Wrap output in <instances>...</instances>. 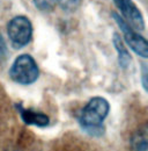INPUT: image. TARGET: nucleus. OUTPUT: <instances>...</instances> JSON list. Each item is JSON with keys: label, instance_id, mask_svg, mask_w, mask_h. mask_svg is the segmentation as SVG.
I'll use <instances>...</instances> for the list:
<instances>
[{"label": "nucleus", "instance_id": "1", "mask_svg": "<svg viewBox=\"0 0 148 151\" xmlns=\"http://www.w3.org/2000/svg\"><path fill=\"white\" fill-rule=\"evenodd\" d=\"M109 109L110 106L107 99L102 96H95L88 101V104L81 111L79 121L86 130H88L92 135H96V130L101 132L102 123L109 114Z\"/></svg>", "mask_w": 148, "mask_h": 151}, {"label": "nucleus", "instance_id": "2", "mask_svg": "<svg viewBox=\"0 0 148 151\" xmlns=\"http://www.w3.org/2000/svg\"><path fill=\"white\" fill-rule=\"evenodd\" d=\"M39 75L36 60L28 54L20 55L9 69V77L20 85H30L35 83Z\"/></svg>", "mask_w": 148, "mask_h": 151}, {"label": "nucleus", "instance_id": "3", "mask_svg": "<svg viewBox=\"0 0 148 151\" xmlns=\"http://www.w3.org/2000/svg\"><path fill=\"white\" fill-rule=\"evenodd\" d=\"M7 34L14 48L21 49L26 47L33 38L31 21L24 15L14 17L7 24Z\"/></svg>", "mask_w": 148, "mask_h": 151}, {"label": "nucleus", "instance_id": "4", "mask_svg": "<svg viewBox=\"0 0 148 151\" xmlns=\"http://www.w3.org/2000/svg\"><path fill=\"white\" fill-rule=\"evenodd\" d=\"M112 18L115 19L116 23L119 27V29L122 30L123 36H124V41L126 42V44L137 55H139L142 58H147L148 44L146 38L144 36H141L135 29H133L129 23L123 19L119 14H117L116 12L112 13Z\"/></svg>", "mask_w": 148, "mask_h": 151}, {"label": "nucleus", "instance_id": "5", "mask_svg": "<svg viewBox=\"0 0 148 151\" xmlns=\"http://www.w3.org/2000/svg\"><path fill=\"white\" fill-rule=\"evenodd\" d=\"M113 4L123 15V19L133 29H135L137 32L145 29L144 15L137 7V5L133 2V0H113Z\"/></svg>", "mask_w": 148, "mask_h": 151}, {"label": "nucleus", "instance_id": "6", "mask_svg": "<svg viewBox=\"0 0 148 151\" xmlns=\"http://www.w3.org/2000/svg\"><path fill=\"white\" fill-rule=\"evenodd\" d=\"M18 109V113L21 115V119L26 124H31V126H37V127H46L50 122V119L46 114L36 112L34 109H27L23 108L21 105H16Z\"/></svg>", "mask_w": 148, "mask_h": 151}, {"label": "nucleus", "instance_id": "7", "mask_svg": "<svg viewBox=\"0 0 148 151\" xmlns=\"http://www.w3.org/2000/svg\"><path fill=\"white\" fill-rule=\"evenodd\" d=\"M112 42H113V45L117 50V54H118V62H119V65L123 68V69H126L131 64V55H130L129 50L126 48V45L124 44V41L120 38L119 34H113V38H112Z\"/></svg>", "mask_w": 148, "mask_h": 151}, {"label": "nucleus", "instance_id": "8", "mask_svg": "<svg viewBox=\"0 0 148 151\" xmlns=\"http://www.w3.org/2000/svg\"><path fill=\"white\" fill-rule=\"evenodd\" d=\"M132 145L135 151H147V132H139L132 138Z\"/></svg>", "mask_w": 148, "mask_h": 151}, {"label": "nucleus", "instance_id": "9", "mask_svg": "<svg viewBox=\"0 0 148 151\" xmlns=\"http://www.w3.org/2000/svg\"><path fill=\"white\" fill-rule=\"evenodd\" d=\"M57 4L65 12H75L81 4V0H57Z\"/></svg>", "mask_w": 148, "mask_h": 151}, {"label": "nucleus", "instance_id": "10", "mask_svg": "<svg viewBox=\"0 0 148 151\" xmlns=\"http://www.w3.org/2000/svg\"><path fill=\"white\" fill-rule=\"evenodd\" d=\"M35 7L42 12H51L57 5V0H33Z\"/></svg>", "mask_w": 148, "mask_h": 151}, {"label": "nucleus", "instance_id": "11", "mask_svg": "<svg viewBox=\"0 0 148 151\" xmlns=\"http://www.w3.org/2000/svg\"><path fill=\"white\" fill-rule=\"evenodd\" d=\"M6 54H7V47H6V43H5V40L2 37V35L0 34V59L5 58Z\"/></svg>", "mask_w": 148, "mask_h": 151}, {"label": "nucleus", "instance_id": "12", "mask_svg": "<svg viewBox=\"0 0 148 151\" xmlns=\"http://www.w3.org/2000/svg\"><path fill=\"white\" fill-rule=\"evenodd\" d=\"M146 76H147V68H146V65H142V84H144L145 90H147V79H146Z\"/></svg>", "mask_w": 148, "mask_h": 151}]
</instances>
